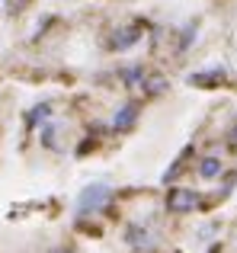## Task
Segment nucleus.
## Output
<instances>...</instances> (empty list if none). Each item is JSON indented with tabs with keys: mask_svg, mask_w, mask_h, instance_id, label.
I'll use <instances>...</instances> for the list:
<instances>
[{
	"mask_svg": "<svg viewBox=\"0 0 237 253\" xmlns=\"http://www.w3.org/2000/svg\"><path fill=\"white\" fill-rule=\"evenodd\" d=\"M58 253H71V250H58Z\"/></svg>",
	"mask_w": 237,
	"mask_h": 253,
	"instance_id": "obj_6",
	"label": "nucleus"
},
{
	"mask_svg": "<svg viewBox=\"0 0 237 253\" xmlns=\"http://www.w3.org/2000/svg\"><path fill=\"white\" fill-rule=\"evenodd\" d=\"M199 173L205 179H215V176H221V173H225V167H221V161H215V157H205V161L199 164Z\"/></svg>",
	"mask_w": 237,
	"mask_h": 253,
	"instance_id": "obj_3",
	"label": "nucleus"
},
{
	"mask_svg": "<svg viewBox=\"0 0 237 253\" xmlns=\"http://www.w3.org/2000/svg\"><path fill=\"white\" fill-rule=\"evenodd\" d=\"M19 3H23V0H6V10H10V13H19Z\"/></svg>",
	"mask_w": 237,
	"mask_h": 253,
	"instance_id": "obj_4",
	"label": "nucleus"
},
{
	"mask_svg": "<svg viewBox=\"0 0 237 253\" xmlns=\"http://www.w3.org/2000/svg\"><path fill=\"white\" fill-rule=\"evenodd\" d=\"M228 144H231V151H234V154H237V128L231 131V138H228Z\"/></svg>",
	"mask_w": 237,
	"mask_h": 253,
	"instance_id": "obj_5",
	"label": "nucleus"
},
{
	"mask_svg": "<svg viewBox=\"0 0 237 253\" xmlns=\"http://www.w3.org/2000/svg\"><path fill=\"white\" fill-rule=\"evenodd\" d=\"M106 186H90L87 192L80 196V209H90V205H100V202H106Z\"/></svg>",
	"mask_w": 237,
	"mask_h": 253,
	"instance_id": "obj_2",
	"label": "nucleus"
},
{
	"mask_svg": "<svg viewBox=\"0 0 237 253\" xmlns=\"http://www.w3.org/2000/svg\"><path fill=\"white\" fill-rule=\"evenodd\" d=\"M199 202L202 199L193 189H173L170 192V209L173 211H193V209H199Z\"/></svg>",
	"mask_w": 237,
	"mask_h": 253,
	"instance_id": "obj_1",
	"label": "nucleus"
}]
</instances>
